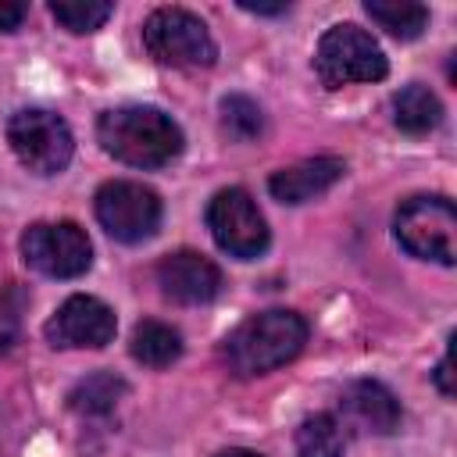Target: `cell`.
<instances>
[{"mask_svg": "<svg viewBox=\"0 0 457 457\" xmlns=\"http://www.w3.org/2000/svg\"><path fill=\"white\" fill-rule=\"evenodd\" d=\"M307 332L311 328H307L303 314H296V311H282V307L257 311L225 336L221 357L232 375L257 378V375H268V371L289 364L303 350Z\"/></svg>", "mask_w": 457, "mask_h": 457, "instance_id": "6da1fadb", "label": "cell"}, {"mask_svg": "<svg viewBox=\"0 0 457 457\" xmlns=\"http://www.w3.org/2000/svg\"><path fill=\"white\" fill-rule=\"evenodd\" d=\"M100 146L132 168H164L182 154V129L157 107L146 104H125L111 107L96 121Z\"/></svg>", "mask_w": 457, "mask_h": 457, "instance_id": "7a4b0ae2", "label": "cell"}, {"mask_svg": "<svg viewBox=\"0 0 457 457\" xmlns=\"http://www.w3.org/2000/svg\"><path fill=\"white\" fill-rule=\"evenodd\" d=\"M393 232L411 257L436 264L457 261V211L446 196H407L393 214Z\"/></svg>", "mask_w": 457, "mask_h": 457, "instance_id": "3957f363", "label": "cell"}, {"mask_svg": "<svg viewBox=\"0 0 457 457\" xmlns=\"http://www.w3.org/2000/svg\"><path fill=\"white\" fill-rule=\"evenodd\" d=\"M314 71L328 89L350 86V82H378L389 71V61L371 32H364L353 21H339L325 29L314 50Z\"/></svg>", "mask_w": 457, "mask_h": 457, "instance_id": "277c9868", "label": "cell"}, {"mask_svg": "<svg viewBox=\"0 0 457 457\" xmlns=\"http://www.w3.org/2000/svg\"><path fill=\"white\" fill-rule=\"evenodd\" d=\"M143 46L157 64L171 68H211L218 61L214 36L186 7H157L143 21Z\"/></svg>", "mask_w": 457, "mask_h": 457, "instance_id": "5b68a950", "label": "cell"}, {"mask_svg": "<svg viewBox=\"0 0 457 457\" xmlns=\"http://www.w3.org/2000/svg\"><path fill=\"white\" fill-rule=\"evenodd\" d=\"M7 143H11L14 157L36 175L64 171L71 154H75V139H71L68 121L46 107H25V111L11 114Z\"/></svg>", "mask_w": 457, "mask_h": 457, "instance_id": "8992f818", "label": "cell"}, {"mask_svg": "<svg viewBox=\"0 0 457 457\" xmlns=\"http://www.w3.org/2000/svg\"><path fill=\"white\" fill-rule=\"evenodd\" d=\"M96 221L104 225L107 236H114L118 243H143L157 232L161 225V196L143 186V182H129V179H111L96 189Z\"/></svg>", "mask_w": 457, "mask_h": 457, "instance_id": "52a82bcc", "label": "cell"}, {"mask_svg": "<svg viewBox=\"0 0 457 457\" xmlns=\"http://www.w3.org/2000/svg\"><path fill=\"white\" fill-rule=\"evenodd\" d=\"M21 257L50 278H75L93 264V243L75 221H36L21 236Z\"/></svg>", "mask_w": 457, "mask_h": 457, "instance_id": "ba28073f", "label": "cell"}, {"mask_svg": "<svg viewBox=\"0 0 457 457\" xmlns=\"http://www.w3.org/2000/svg\"><path fill=\"white\" fill-rule=\"evenodd\" d=\"M207 228L214 236V243L239 257V261H250V257H261L268 250V221L264 214L257 211L253 196L239 186H228V189H218L207 204Z\"/></svg>", "mask_w": 457, "mask_h": 457, "instance_id": "9c48e42d", "label": "cell"}, {"mask_svg": "<svg viewBox=\"0 0 457 457\" xmlns=\"http://www.w3.org/2000/svg\"><path fill=\"white\" fill-rule=\"evenodd\" d=\"M118 332V318L114 311L89 296V293H75L68 296L43 325V336L50 346H61V350H100L114 339Z\"/></svg>", "mask_w": 457, "mask_h": 457, "instance_id": "30bf717a", "label": "cell"}, {"mask_svg": "<svg viewBox=\"0 0 457 457\" xmlns=\"http://www.w3.org/2000/svg\"><path fill=\"white\" fill-rule=\"evenodd\" d=\"M157 286L168 300L196 307V303H211L225 282H221V268L211 257L196 250H175L157 261Z\"/></svg>", "mask_w": 457, "mask_h": 457, "instance_id": "8fae6325", "label": "cell"}, {"mask_svg": "<svg viewBox=\"0 0 457 457\" xmlns=\"http://www.w3.org/2000/svg\"><path fill=\"white\" fill-rule=\"evenodd\" d=\"M343 171H346L343 157H307L300 164L278 168L268 179V193L278 204H307V200L328 193L343 179Z\"/></svg>", "mask_w": 457, "mask_h": 457, "instance_id": "7c38bea8", "label": "cell"}, {"mask_svg": "<svg viewBox=\"0 0 457 457\" xmlns=\"http://www.w3.org/2000/svg\"><path fill=\"white\" fill-rule=\"evenodd\" d=\"M346 418L353 425H361L364 432H375V436H389L400 428V400L375 378H357L343 389L339 396Z\"/></svg>", "mask_w": 457, "mask_h": 457, "instance_id": "4fadbf2b", "label": "cell"}, {"mask_svg": "<svg viewBox=\"0 0 457 457\" xmlns=\"http://www.w3.org/2000/svg\"><path fill=\"white\" fill-rule=\"evenodd\" d=\"M393 121L407 136H425L443 121V104L428 86L411 82L393 96Z\"/></svg>", "mask_w": 457, "mask_h": 457, "instance_id": "5bb4252c", "label": "cell"}, {"mask_svg": "<svg viewBox=\"0 0 457 457\" xmlns=\"http://www.w3.org/2000/svg\"><path fill=\"white\" fill-rule=\"evenodd\" d=\"M129 350H132V357H136L139 364H146V368H168V364H175V361L182 357V336H179V328L146 318V321H139V325L132 328Z\"/></svg>", "mask_w": 457, "mask_h": 457, "instance_id": "9a60e30c", "label": "cell"}, {"mask_svg": "<svg viewBox=\"0 0 457 457\" xmlns=\"http://www.w3.org/2000/svg\"><path fill=\"white\" fill-rule=\"evenodd\" d=\"M300 457H343L346 453V425L336 414H311L296 428Z\"/></svg>", "mask_w": 457, "mask_h": 457, "instance_id": "2e32d148", "label": "cell"}, {"mask_svg": "<svg viewBox=\"0 0 457 457\" xmlns=\"http://www.w3.org/2000/svg\"><path fill=\"white\" fill-rule=\"evenodd\" d=\"M125 378H118L114 371H93L82 382H75V389L68 393V407L79 414H107L114 411V403L125 396Z\"/></svg>", "mask_w": 457, "mask_h": 457, "instance_id": "e0dca14e", "label": "cell"}, {"mask_svg": "<svg viewBox=\"0 0 457 457\" xmlns=\"http://www.w3.org/2000/svg\"><path fill=\"white\" fill-rule=\"evenodd\" d=\"M364 11L371 21H378L396 39H414L428 25V7L411 4V0H368Z\"/></svg>", "mask_w": 457, "mask_h": 457, "instance_id": "ac0fdd59", "label": "cell"}, {"mask_svg": "<svg viewBox=\"0 0 457 457\" xmlns=\"http://www.w3.org/2000/svg\"><path fill=\"white\" fill-rule=\"evenodd\" d=\"M221 129L236 143H250L264 132V111L257 107V100H250L243 93H228L221 100Z\"/></svg>", "mask_w": 457, "mask_h": 457, "instance_id": "d6986e66", "label": "cell"}, {"mask_svg": "<svg viewBox=\"0 0 457 457\" xmlns=\"http://www.w3.org/2000/svg\"><path fill=\"white\" fill-rule=\"evenodd\" d=\"M111 4L107 0H54L50 4V14L75 36L82 32H96L107 18H111Z\"/></svg>", "mask_w": 457, "mask_h": 457, "instance_id": "ffe728a7", "label": "cell"}, {"mask_svg": "<svg viewBox=\"0 0 457 457\" xmlns=\"http://www.w3.org/2000/svg\"><path fill=\"white\" fill-rule=\"evenodd\" d=\"M25 307H29V293L18 282H4L0 286V357L11 353L14 343L21 339Z\"/></svg>", "mask_w": 457, "mask_h": 457, "instance_id": "44dd1931", "label": "cell"}, {"mask_svg": "<svg viewBox=\"0 0 457 457\" xmlns=\"http://www.w3.org/2000/svg\"><path fill=\"white\" fill-rule=\"evenodd\" d=\"M29 7L21 0H0V32H14L25 21Z\"/></svg>", "mask_w": 457, "mask_h": 457, "instance_id": "7402d4cb", "label": "cell"}, {"mask_svg": "<svg viewBox=\"0 0 457 457\" xmlns=\"http://www.w3.org/2000/svg\"><path fill=\"white\" fill-rule=\"evenodd\" d=\"M436 386H439V393L443 396H453V371H450V350L443 353V361H439V368H436Z\"/></svg>", "mask_w": 457, "mask_h": 457, "instance_id": "603a6c76", "label": "cell"}, {"mask_svg": "<svg viewBox=\"0 0 457 457\" xmlns=\"http://www.w3.org/2000/svg\"><path fill=\"white\" fill-rule=\"evenodd\" d=\"M239 7H243V11H250V14H282V11H289V4H286V0H278V4H261V0H239Z\"/></svg>", "mask_w": 457, "mask_h": 457, "instance_id": "cb8c5ba5", "label": "cell"}, {"mask_svg": "<svg viewBox=\"0 0 457 457\" xmlns=\"http://www.w3.org/2000/svg\"><path fill=\"white\" fill-rule=\"evenodd\" d=\"M214 457H261V453L257 450H243V446H228V450H221Z\"/></svg>", "mask_w": 457, "mask_h": 457, "instance_id": "d4e9b609", "label": "cell"}]
</instances>
